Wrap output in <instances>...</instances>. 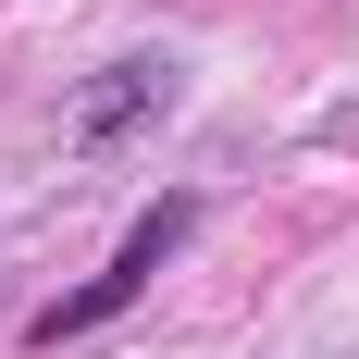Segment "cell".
<instances>
[{"instance_id": "2", "label": "cell", "mask_w": 359, "mask_h": 359, "mask_svg": "<svg viewBox=\"0 0 359 359\" xmlns=\"http://www.w3.org/2000/svg\"><path fill=\"white\" fill-rule=\"evenodd\" d=\"M174 236H186V198H161V211L137 223V248L111 260V273H87V285H74L62 310H37V347H62V334H87V323H111V310H137V285L161 273V248H174Z\"/></svg>"}, {"instance_id": "1", "label": "cell", "mask_w": 359, "mask_h": 359, "mask_svg": "<svg viewBox=\"0 0 359 359\" xmlns=\"http://www.w3.org/2000/svg\"><path fill=\"white\" fill-rule=\"evenodd\" d=\"M174 87H186V62L174 50H124V62H100L87 87L62 100V149H124V137H161L174 124Z\"/></svg>"}]
</instances>
